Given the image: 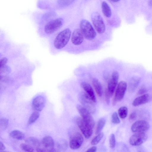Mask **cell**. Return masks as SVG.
I'll use <instances>...</instances> for the list:
<instances>
[{"mask_svg": "<svg viewBox=\"0 0 152 152\" xmlns=\"http://www.w3.org/2000/svg\"><path fill=\"white\" fill-rule=\"evenodd\" d=\"M71 32L69 28H66L59 33L55 38L53 42L55 47L60 49L64 47L68 42Z\"/></svg>", "mask_w": 152, "mask_h": 152, "instance_id": "cell-1", "label": "cell"}, {"mask_svg": "<svg viewBox=\"0 0 152 152\" xmlns=\"http://www.w3.org/2000/svg\"><path fill=\"white\" fill-rule=\"evenodd\" d=\"M80 30L86 39L89 40L94 39L96 37V31L91 23L88 20L83 19L80 23Z\"/></svg>", "mask_w": 152, "mask_h": 152, "instance_id": "cell-2", "label": "cell"}, {"mask_svg": "<svg viewBox=\"0 0 152 152\" xmlns=\"http://www.w3.org/2000/svg\"><path fill=\"white\" fill-rule=\"evenodd\" d=\"M78 99L83 107L91 114L94 113L96 108L93 101L86 93H80L78 95Z\"/></svg>", "mask_w": 152, "mask_h": 152, "instance_id": "cell-3", "label": "cell"}, {"mask_svg": "<svg viewBox=\"0 0 152 152\" xmlns=\"http://www.w3.org/2000/svg\"><path fill=\"white\" fill-rule=\"evenodd\" d=\"M75 121L85 137L89 138L93 133V128L82 118L76 117Z\"/></svg>", "mask_w": 152, "mask_h": 152, "instance_id": "cell-4", "label": "cell"}, {"mask_svg": "<svg viewBox=\"0 0 152 152\" xmlns=\"http://www.w3.org/2000/svg\"><path fill=\"white\" fill-rule=\"evenodd\" d=\"M91 19L97 32L100 34L104 33L105 30V26L103 19L100 15L97 12H94L91 14Z\"/></svg>", "mask_w": 152, "mask_h": 152, "instance_id": "cell-5", "label": "cell"}, {"mask_svg": "<svg viewBox=\"0 0 152 152\" xmlns=\"http://www.w3.org/2000/svg\"><path fill=\"white\" fill-rule=\"evenodd\" d=\"M63 19L58 18L51 20L45 26L44 30L47 34H51L58 30L62 26Z\"/></svg>", "mask_w": 152, "mask_h": 152, "instance_id": "cell-6", "label": "cell"}, {"mask_svg": "<svg viewBox=\"0 0 152 152\" xmlns=\"http://www.w3.org/2000/svg\"><path fill=\"white\" fill-rule=\"evenodd\" d=\"M83 141V138L82 134L78 132H74L70 135L69 146L72 149H77L81 146Z\"/></svg>", "mask_w": 152, "mask_h": 152, "instance_id": "cell-7", "label": "cell"}, {"mask_svg": "<svg viewBox=\"0 0 152 152\" xmlns=\"http://www.w3.org/2000/svg\"><path fill=\"white\" fill-rule=\"evenodd\" d=\"M76 107L82 118L93 128L95 126V121L91 113L81 105H77Z\"/></svg>", "mask_w": 152, "mask_h": 152, "instance_id": "cell-8", "label": "cell"}, {"mask_svg": "<svg viewBox=\"0 0 152 152\" xmlns=\"http://www.w3.org/2000/svg\"><path fill=\"white\" fill-rule=\"evenodd\" d=\"M147 138L148 136L145 133H135L130 137L129 142L132 145H139L144 142Z\"/></svg>", "mask_w": 152, "mask_h": 152, "instance_id": "cell-9", "label": "cell"}, {"mask_svg": "<svg viewBox=\"0 0 152 152\" xmlns=\"http://www.w3.org/2000/svg\"><path fill=\"white\" fill-rule=\"evenodd\" d=\"M150 125L146 121L139 120L134 122L132 125L131 129L133 132H144L149 129Z\"/></svg>", "mask_w": 152, "mask_h": 152, "instance_id": "cell-10", "label": "cell"}, {"mask_svg": "<svg viewBox=\"0 0 152 152\" xmlns=\"http://www.w3.org/2000/svg\"><path fill=\"white\" fill-rule=\"evenodd\" d=\"M127 88V84L126 82L122 81L118 84L116 88L114 100L115 101H120L124 97Z\"/></svg>", "mask_w": 152, "mask_h": 152, "instance_id": "cell-11", "label": "cell"}, {"mask_svg": "<svg viewBox=\"0 0 152 152\" xmlns=\"http://www.w3.org/2000/svg\"><path fill=\"white\" fill-rule=\"evenodd\" d=\"M119 77L118 72L116 71L114 72L108 82L107 88L110 96H112L115 91L118 84Z\"/></svg>", "mask_w": 152, "mask_h": 152, "instance_id": "cell-12", "label": "cell"}, {"mask_svg": "<svg viewBox=\"0 0 152 152\" xmlns=\"http://www.w3.org/2000/svg\"><path fill=\"white\" fill-rule=\"evenodd\" d=\"M84 37L80 29H76L72 33V42L75 45H79L83 42L84 40Z\"/></svg>", "mask_w": 152, "mask_h": 152, "instance_id": "cell-13", "label": "cell"}, {"mask_svg": "<svg viewBox=\"0 0 152 152\" xmlns=\"http://www.w3.org/2000/svg\"><path fill=\"white\" fill-rule=\"evenodd\" d=\"M45 105V99L42 96H38L35 98L32 102L33 107L35 111H40Z\"/></svg>", "mask_w": 152, "mask_h": 152, "instance_id": "cell-14", "label": "cell"}, {"mask_svg": "<svg viewBox=\"0 0 152 152\" xmlns=\"http://www.w3.org/2000/svg\"><path fill=\"white\" fill-rule=\"evenodd\" d=\"M42 145L48 152L56 151L54 149V142L53 139L48 136L45 137L42 140Z\"/></svg>", "mask_w": 152, "mask_h": 152, "instance_id": "cell-15", "label": "cell"}, {"mask_svg": "<svg viewBox=\"0 0 152 152\" xmlns=\"http://www.w3.org/2000/svg\"><path fill=\"white\" fill-rule=\"evenodd\" d=\"M81 86L93 102H96V99L95 95L91 86L89 83L86 82L82 83L81 84Z\"/></svg>", "mask_w": 152, "mask_h": 152, "instance_id": "cell-16", "label": "cell"}, {"mask_svg": "<svg viewBox=\"0 0 152 152\" xmlns=\"http://www.w3.org/2000/svg\"><path fill=\"white\" fill-rule=\"evenodd\" d=\"M150 98L149 95L148 94L142 95L136 98L134 100L132 105L134 106H137L144 104L149 101Z\"/></svg>", "mask_w": 152, "mask_h": 152, "instance_id": "cell-17", "label": "cell"}, {"mask_svg": "<svg viewBox=\"0 0 152 152\" xmlns=\"http://www.w3.org/2000/svg\"><path fill=\"white\" fill-rule=\"evenodd\" d=\"M92 83L97 94L100 97H101L103 94V90L99 81L96 78H93L92 80Z\"/></svg>", "mask_w": 152, "mask_h": 152, "instance_id": "cell-18", "label": "cell"}, {"mask_svg": "<svg viewBox=\"0 0 152 152\" xmlns=\"http://www.w3.org/2000/svg\"><path fill=\"white\" fill-rule=\"evenodd\" d=\"M102 12L104 15L107 18L110 17L112 15L111 8L108 4L105 1H103L102 3Z\"/></svg>", "mask_w": 152, "mask_h": 152, "instance_id": "cell-19", "label": "cell"}, {"mask_svg": "<svg viewBox=\"0 0 152 152\" xmlns=\"http://www.w3.org/2000/svg\"><path fill=\"white\" fill-rule=\"evenodd\" d=\"M10 135L12 138L18 140H22L25 137V135L23 132L18 130H14L12 131Z\"/></svg>", "mask_w": 152, "mask_h": 152, "instance_id": "cell-20", "label": "cell"}, {"mask_svg": "<svg viewBox=\"0 0 152 152\" xmlns=\"http://www.w3.org/2000/svg\"><path fill=\"white\" fill-rule=\"evenodd\" d=\"M26 142L31 146L36 147L37 148L41 144L39 140L33 137H28L26 140Z\"/></svg>", "mask_w": 152, "mask_h": 152, "instance_id": "cell-21", "label": "cell"}, {"mask_svg": "<svg viewBox=\"0 0 152 152\" xmlns=\"http://www.w3.org/2000/svg\"><path fill=\"white\" fill-rule=\"evenodd\" d=\"M106 123V121L104 118H101L98 121L96 128L95 131V134H98L101 132L103 129Z\"/></svg>", "mask_w": 152, "mask_h": 152, "instance_id": "cell-22", "label": "cell"}, {"mask_svg": "<svg viewBox=\"0 0 152 152\" xmlns=\"http://www.w3.org/2000/svg\"><path fill=\"white\" fill-rule=\"evenodd\" d=\"M119 116L121 118H125L128 114L127 108L125 106L121 107L119 108L118 111Z\"/></svg>", "mask_w": 152, "mask_h": 152, "instance_id": "cell-23", "label": "cell"}, {"mask_svg": "<svg viewBox=\"0 0 152 152\" xmlns=\"http://www.w3.org/2000/svg\"><path fill=\"white\" fill-rule=\"evenodd\" d=\"M39 111H35L34 112L29 118L28 124H31L34 123L39 118Z\"/></svg>", "mask_w": 152, "mask_h": 152, "instance_id": "cell-24", "label": "cell"}, {"mask_svg": "<svg viewBox=\"0 0 152 152\" xmlns=\"http://www.w3.org/2000/svg\"><path fill=\"white\" fill-rule=\"evenodd\" d=\"M104 136V134L102 132H100L98 134V135L95 137L91 142L92 145H95L98 144L99 141L102 139Z\"/></svg>", "mask_w": 152, "mask_h": 152, "instance_id": "cell-25", "label": "cell"}, {"mask_svg": "<svg viewBox=\"0 0 152 152\" xmlns=\"http://www.w3.org/2000/svg\"><path fill=\"white\" fill-rule=\"evenodd\" d=\"M8 124V120L6 118H2L0 119V128L1 129L4 130L6 129Z\"/></svg>", "mask_w": 152, "mask_h": 152, "instance_id": "cell-26", "label": "cell"}, {"mask_svg": "<svg viewBox=\"0 0 152 152\" xmlns=\"http://www.w3.org/2000/svg\"><path fill=\"white\" fill-rule=\"evenodd\" d=\"M75 0H58V3L59 5L62 7H66L68 6L73 2Z\"/></svg>", "mask_w": 152, "mask_h": 152, "instance_id": "cell-27", "label": "cell"}, {"mask_svg": "<svg viewBox=\"0 0 152 152\" xmlns=\"http://www.w3.org/2000/svg\"><path fill=\"white\" fill-rule=\"evenodd\" d=\"M20 147L22 150L26 151L32 152L34 150L32 146L28 144L22 143L20 144Z\"/></svg>", "mask_w": 152, "mask_h": 152, "instance_id": "cell-28", "label": "cell"}, {"mask_svg": "<svg viewBox=\"0 0 152 152\" xmlns=\"http://www.w3.org/2000/svg\"><path fill=\"white\" fill-rule=\"evenodd\" d=\"M112 121L114 124H118L120 122V120L116 112H114L112 115Z\"/></svg>", "mask_w": 152, "mask_h": 152, "instance_id": "cell-29", "label": "cell"}, {"mask_svg": "<svg viewBox=\"0 0 152 152\" xmlns=\"http://www.w3.org/2000/svg\"><path fill=\"white\" fill-rule=\"evenodd\" d=\"M109 142L110 147L112 148H115V139L114 134H112L110 137Z\"/></svg>", "mask_w": 152, "mask_h": 152, "instance_id": "cell-30", "label": "cell"}, {"mask_svg": "<svg viewBox=\"0 0 152 152\" xmlns=\"http://www.w3.org/2000/svg\"><path fill=\"white\" fill-rule=\"evenodd\" d=\"M8 59L7 58L5 57L2 58L0 61V69L1 70L4 69L7 63Z\"/></svg>", "mask_w": 152, "mask_h": 152, "instance_id": "cell-31", "label": "cell"}, {"mask_svg": "<svg viewBox=\"0 0 152 152\" xmlns=\"http://www.w3.org/2000/svg\"><path fill=\"white\" fill-rule=\"evenodd\" d=\"M110 96L107 90L106 89L105 91V98L106 103L107 104H109L110 102Z\"/></svg>", "mask_w": 152, "mask_h": 152, "instance_id": "cell-32", "label": "cell"}, {"mask_svg": "<svg viewBox=\"0 0 152 152\" xmlns=\"http://www.w3.org/2000/svg\"><path fill=\"white\" fill-rule=\"evenodd\" d=\"M137 118V114L135 112H132L130 115L129 120L131 121H132L136 119Z\"/></svg>", "mask_w": 152, "mask_h": 152, "instance_id": "cell-33", "label": "cell"}, {"mask_svg": "<svg viewBox=\"0 0 152 152\" xmlns=\"http://www.w3.org/2000/svg\"><path fill=\"white\" fill-rule=\"evenodd\" d=\"M97 148L96 146H94L89 148L86 151V152H95L96 151Z\"/></svg>", "mask_w": 152, "mask_h": 152, "instance_id": "cell-34", "label": "cell"}, {"mask_svg": "<svg viewBox=\"0 0 152 152\" xmlns=\"http://www.w3.org/2000/svg\"><path fill=\"white\" fill-rule=\"evenodd\" d=\"M5 148V147L3 143L1 142H0V151H3Z\"/></svg>", "mask_w": 152, "mask_h": 152, "instance_id": "cell-35", "label": "cell"}, {"mask_svg": "<svg viewBox=\"0 0 152 152\" xmlns=\"http://www.w3.org/2000/svg\"><path fill=\"white\" fill-rule=\"evenodd\" d=\"M146 90L145 89H142L139 91L138 94H143L146 92Z\"/></svg>", "mask_w": 152, "mask_h": 152, "instance_id": "cell-36", "label": "cell"}, {"mask_svg": "<svg viewBox=\"0 0 152 152\" xmlns=\"http://www.w3.org/2000/svg\"><path fill=\"white\" fill-rule=\"evenodd\" d=\"M148 4L149 6L152 7V0H148Z\"/></svg>", "mask_w": 152, "mask_h": 152, "instance_id": "cell-37", "label": "cell"}, {"mask_svg": "<svg viewBox=\"0 0 152 152\" xmlns=\"http://www.w3.org/2000/svg\"><path fill=\"white\" fill-rule=\"evenodd\" d=\"M111 1L114 2H116L118 1H119L120 0H110Z\"/></svg>", "mask_w": 152, "mask_h": 152, "instance_id": "cell-38", "label": "cell"}]
</instances>
